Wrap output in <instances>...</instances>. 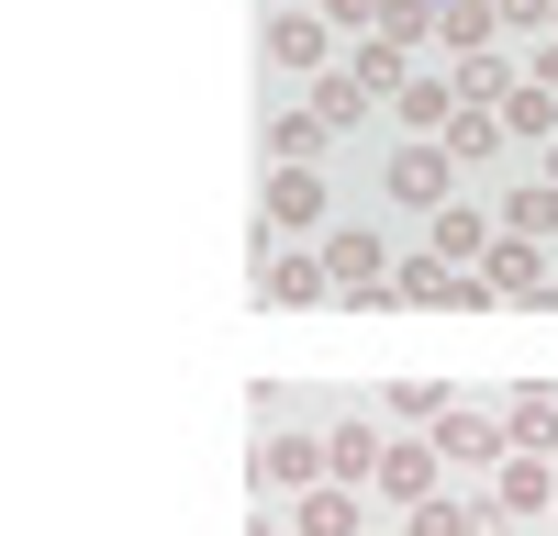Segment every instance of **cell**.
Wrapping results in <instances>:
<instances>
[{
  "label": "cell",
  "mask_w": 558,
  "mask_h": 536,
  "mask_svg": "<svg viewBox=\"0 0 558 536\" xmlns=\"http://www.w3.org/2000/svg\"><path fill=\"white\" fill-rule=\"evenodd\" d=\"M436 459H458V470H502V459H514L502 402H447V414H436Z\"/></svg>",
  "instance_id": "obj_1"
},
{
  "label": "cell",
  "mask_w": 558,
  "mask_h": 536,
  "mask_svg": "<svg viewBox=\"0 0 558 536\" xmlns=\"http://www.w3.org/2000/svg\"><path fill=\"white\" fill-rule=\"evenodd\" d=\"M447 179H458V157H447V146H402L380 191H391L402 212H425V223H436V212H447Z\"/></svg>",
  "instance_id": "obj_2"
},
{
  "label": "cell",
  "mask_w": 558,
  "mask_h": 536,
  "mask_svg": "<svg viewBox=\"0 0 558 536\" xmlns=\"http://www.w3.org/2000/svg\"><path fill=\"white\" fill-rule=\"evenodd\" d=\"M324 470H336V447H324V436H268V447H257V480H268V491H324Z\"/></svg>",
  "instance_id": "obj_3"
},
{
  "label": "cell",
  "mask_w": 558,
  "mask_h": 536,
  "mask_svg": "<svg viewBox=\"0 0 558 536\" xmlns=\"http://www.w3.org/2000/svg\"><path fill=\"white\" fill-rule=\"evenodd\" d=\"M547 491H558V459H536V447H514V459L492 470V514L514 525V514H547Z\"/></svg>",
  "instance_id": "obj_4"
},
{
  "label": "cell",
  "mask_w": 558,
  "mask_h": 536,
  "mask_svg": "<svg viewBox=\"0 0 558 536\" xmlns=\"http://www.w3.org/2000/svg\"><path fill=\"white\" fill-rule=\"evenodd\" d=\"M324 268H336L347 302H391V280H380V235H324Z\"/></svg>",
  "instance_id": "obj_5"
},
{
  "label": "cell",
  "mask_w": 558,
  "mask_h": 536,
  "mask_svg": "<svg viewBox=\"0 0 558 536\" xmlns=\"http://www.w3.org/2000/svg\"><path fill=\"white\" fill-rule=\"evenodd\" d=\"M492 302H558V280H547V257H536L525 235H502V246H492Z\"/></svg>",
  "instance_id": "obj_6"
},
{
  "label": "cell",
  "mask_w": 558,
  "mask_h": 536,
  "mask_svg": "<svg viewBox=\"0 0 558 536\" xmlns=\"http://www.w3.org/2000/svg\"><path fill=\"white\" fill-rule=\"evenodd\" d=\"M313 223H324V179L313 168H279L268 179V235H313Z\"/></svg>",
  "instance_id": "obj_7"
},
{
  "label": "cell",
  "mask_w": 558,
  "mask_h": 536,
  "mask_svg": "<svg viewBox=\"0 0 558 536\" xmlns=\"http://www.w3.org/2000/svg\"><path fill=\"white\" fill-rule=\"evenodd\" d=\"M502 134H514V123H502V101H458V112H447V157H458V168H492Z\"/></svg>",
  "instance_id": "obj_8"
},
{
  "label": "cell",
  "mask_w": 558,
  "mask_h": 536,
  "mask_svg": "<svg viewBox=\"0 0 558 536\" xmlns=\"http://www.w3.org/2000/svg\"><path fill=\"white\" fill-rule=\"evenodd\" d=\"M502 425H514V447H536V459H558V391H547V380L502 391Z\"/></svg>",
  "instance_id": "obj_9"
},
{
  "label": "cell",
  "mask_w": 558,
  "mask_h": 536,
  "mask_svg": "<svg viewBox=\"0 0 558 536\" xmlns=\"http://www.w3.org/2000/svg\"><path fill=\"white\" fill-rule=\"evenodd\" d=\"M380 491H391L402 514H425V503H436V447H391V459H380Z\"/></svg>",
  "instance_id": "obj_10"
},
{
  "label": "cell",
  "mask_w": 558,
  "mask_h": 536,
  "mask_svg": "<svg viewBox=\"0 0 558 536\" xmlns=\"http://www.w3.org/2000/svg\"><path fill=\"white\" fill-rule=\"evenodd\" d=\"M481 246H492V235H481V202H447V212L425 223V257H447V268H458V257H481Z\"/></svg>",
  "instance_id": "obj_11"
},
{
  "label": "cell",
  "mask_w": 558,
  "mask_h": 536,
  "mask_svg": "<svg viewBox=\"0 0 558 536\" xmlns=\"http://www.w3.org/2000/svg\"><path fill=\"white\" fill-rule=\"evenodd\" d=\"M268 57L279 68H324V12H279L268 23Z\"/></svg>",
  "instance_id": "obj_12"
},
{
  "label": "cell",
  "mask_w": 558,
  "mask_h": 536,
  "mask_svg": "<svg viewBox=\"0 0 558 536\" xmlns=\"http://www.w3.org/2000/svg\"><path fill=\"white\" fill-rule=\"evenodd\" d=\"M458 101H470L458 78H402V89H391V112H402V123H447Z\"/></svg>",
  "instance_id": "obj_13"
},
{
  "label": "cell",
  "mask_w": 558,
  "mask_h": 536,
  "mask_svg": "<svg viewBox=\"0 0 558 536\" xmlns=\"http://www.w3.org/2000/svg\"><path fill=\"white\" fill-rule=\"evenodd\" d=\"M257 291H268V302H324V291H336V268H324V257H279Z\"/></svg>",
  "instance_id": "obj_14"
},
{
  "label": "cell",
  "mask_w": 558,
  "mask_h": 536,
  "mask_svg": "<svg viewBox=\"0 0 558 536\" xmlns=\"http://www.w3.org/2000/svg\"><path fill=\"white\" fill-rule=\"evenodd\" d=\"M502 235H558V179H536V191H514V202H502Z\"/></svg>",
  "instance_id": "obj_15"
},
{
  "label": "cell",
  "mask_w": 558,
  "mask_h": 536,
  "mask_svg": "<svg viewBox=\"0 0 558 536\" xmlns=\"http://www.w3.org/2000/svg\"><path fill=\"white\" fill-rule=\"evenodd\" d=\"M313 112H324V123H357V112H368V78H357V68H324V78H313Z\"/></svg>",
  "instance_id": "obj_16"
},
{
  "label": "cell",
  "mask_w": 558,
  "mask_h": 536,
  "mask_svg": "<svg viewBox=\"0 0 558 536\" xmlns=\"http://www.w3.org/2000/svg\"><path fill=\"white\" fill-rule=\"evenodd\" d=\"M313 146H324V112H279L268 123V157L279 168H313Z\"/></svg>",
  "instance_id": "obj_17"
},
{
  "label": "cell",
  "mask_w": 558,
  "mask_h": 536,
  "mask_svg": "<svg viewBox=\"0 0 558 536\" xmlns=\"http://www.w3.org/2000/svg\"><path fill=\"white\" fill-rule=\"evenodd\" d=\"M324 447H336V480H380V459H391V447L368 436V425H336Z\"/></svg>",
  "instance_id": "obj_18"
},
{
  "label": "cell",
  "mask_w": 558,
  "mask_h": 536,
  "mask_svg": "<svg viewBox=\"0 0 558 536\" xmlns=\"http://www.w3.org/2000/svg\"><path fill=\"white\" fill-rule=\"evenodd\" d=\"M347 525H357V491H336V480L302 491V536H347Z\"/></svg>",
  "instance_id": "obj_19"
},
{
  "label": "cell",
  "mask_w": 558,
  "mask_h": 536,
  "mask_svg": "<svg viewBox=\"0 0 558 536\" xmlns=\"http://www.w3.org/2000/svg\"><path fill=\"white\" fill-rule=\"evenodd\" d=\"M492 23H502V0H447V12H436V34H447V45H481Z\"/></svg>",
  "instance_id": "obj_20"
},
{
  "label": "cell",
  "mask_w": 558,
  "mask_h": 536,
  "mask_svg": "<svg viewBox=\"0 0 558 536\" xmlns=\"http://www.w3.org/2000/svg\"><path fill=\"white\" fill-rule=\"evenodd\" d=\"M502 123H514V134H547V123H558V89H536V78H525L514 101H502Z\"/></svg>",
  "instance_id": "obj_21"
},
{
  "label": "cell",
  "mask_w": 558,
  "mask_h": 536,
  "mask_svg": "<svg viewBox=\"0 0 558 536\" xmlns=\"http://www.w3.org/2000/svg\"><path fill=\"white\" fill-rule=\"evenodd\" d=\"M391 414H402V425H436V414H447V391H436V380H402V391H391Z\"/></svg>",
  "instance_id": "obj_22"
},
{
  "label": "cell",
  "mask_w": 558,
  "mask_h": 536,
  "mask_svg": "<svg viewBox=\"0 0 558 536\" xmlns=\"http://www.w3.org/2000/svg\"><path fill=\"white\" fill-rule=\"evenodd\" d=\"M368 89H402V45H357V57H347Z\"/></svg>",
  "instance_id": "obj_23"
},
{
  "label": "cell",
  "mask_w": 558,
  "mask_h": 536,
  "mask_svg": "<svg viewBox=\"0 0 558 536\" xmlns=\"http://www.w3.org/2000/svg\"><path fill=\"white\" fill-rule=\"evenodd\" d=\"M368 12H391V0H324V23H368Z\"/></svg>",
  "instance_id": "obj_24"
},
{
  "label": "cell",
  "mask_w": 558,
  "mask_h": 536,
  "mask_svg": "<svg viewBox=\"0 0 558 536\" xmlns=\"http://www.w3.org/2000/svg\"><path fill=\"white\" fill-rule=\"evenodd\" d=\"M525 78H536V89H558V45H536V68H525Z\"/></svg>",
  "instance_id": "obj_25"
},
{
  "label": "cell",
  "mask_w": 558,
  "mask_h": 536,
  "mask_svg": "<svg viewBox=\"0 0 558 536\" xmlns=\"http://www.w3.org/2000/svg\"><path fill=\"white\" fill-rule=\"evenodd\" d=\"M547 179H558V157H547Z\"/></svg>",
  "instance_id": "obj_26"
}]
</instances>
